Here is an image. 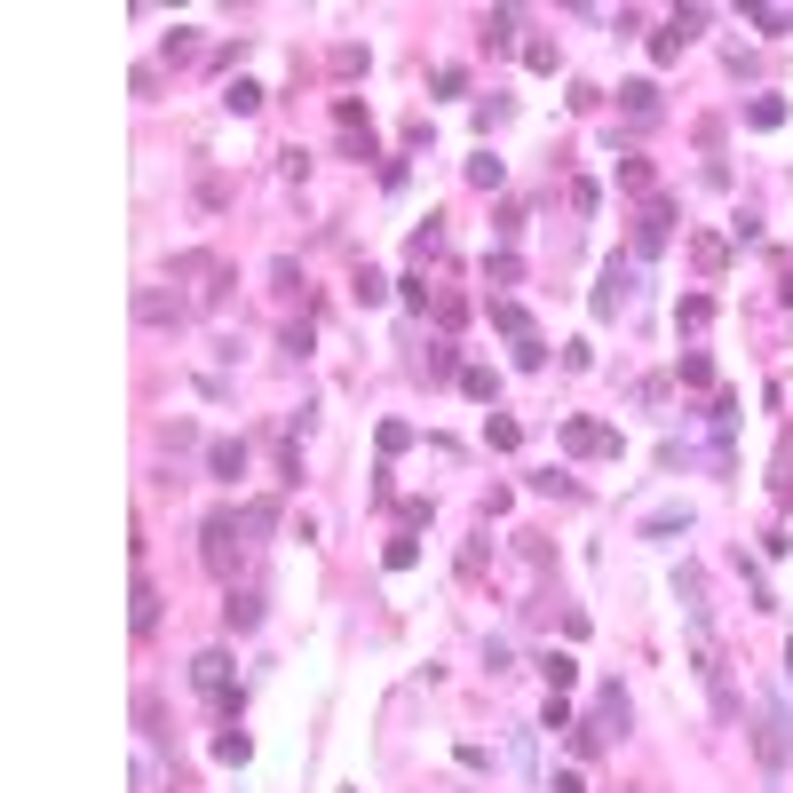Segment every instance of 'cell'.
I'll return each mask as SVG.
<instances>
[{
  "mask_svg": "<svg viewBox=\"0 0 793 793\" xmlns=\"http://www.w3.org/2000/svg\"><path fill=\"white\" fill-rule=\"evenodd\" d=\"M754 754H762V770H793V706L786 698L754 706Z\"/></svg>",
  "mask_w": 793,
  "mask_h": 793,
  "instance_id": "cell-1",
  "label": "cell"
},
{
  "mask_svg": "<svg viewBox=\"0 0 793 793\" xmlns=\"http://www.w3.org/2000/svg\"><path fill=\"white\" fill-rule=\"evenodd\" d=\"M191 682H199V698L223 714V722H238V690H230V651H199L191 659Z\"/></svg>",
  "mask_w": 793,
  "mask_h": 793,
  "instance_id": "cell-2",
  "label": "cell"
},
{
  "mask_svg": "<svg viewBox=\"0 0 793 793\" xmlns=\"http://www.w3.org/2000/svg\"><path fill=\"white\" fill-rule=\"evenodd\" d=\"M199 540H207V548H199V556H207V571H215V579H230V571H238V508H215V516L199 524Z\"/></svg>",
  "mask_w": 793,
  "mask_h": 793,
  "instance_id": "cell-3",
  "label": "cell"
},
{
  "mask_svg": "<svg viewBox=\"0 0 793 793\" xmlns=\"http://www.w3.org/2000/svg\"><path fill=\"white\" fill-rule=\"evenodd\" d=\"M627 310H635V262H611L595 286V318H627Z\"/></svg>",
  "mask_w": 793,
  "mask_h": 793,
  "instance_id": "cell-4",
  "label": "cell"
},
{
  "mask_svg": "<svg viewBox=\"0 0 793 793\" xmlns=\"http://www.w3.org/2000/svg\"><path fill=\"white\" fill-rule=\"evenodd\" d=\"M675 238V207L667 199H643V223H635V254H667Z\"/></svg>",
  "mask_w": 793,
  "mask_h": 793,
  "instance_id": "cell-5",
  "label": "cell"
},
{
  "mask_svg": "<svg viewBox=\"0 0 793 793\" xmlns=\"http://www.w3.org/2000/svg\"><path fill=\"white\" fill-rule=\"evenodd\" d=\"M564 453L603 460V453H619V429H603V421H564Z\"/></svg>",
  "mask_w": 793,
  "mask_h": 793,
  "instance_id": "cell-6",
  "label": "cell"
},
{
  "mask_svg": "<svg viewBox=\"0 0 793 793\" xmlns=\"http://www.w3.org/2000/svg\"><path fill=\"white\" fill-rule=\"evenodd\" d=\"M223 627H230V635H254V627H262V587H230Z\"/></svg>",
  "mask_w": 793,
  "mask_h": 793,
  "instance_id": "cell-7",
  "label": "cell"
},
{
  "mask_svg": "<svg viewBox=\"0 0 793 793\" xmlns=\"http://www.w3.org/2000/svg\"><path fill=\"white\" fill-rule=\"evenodd\" d=\"M595 722H603L611 738H627V722H635V706H627V690H619V682H603V690H595Z\"/></svg>",
  "mask_w": 793,
  "mask_h": 793,
  "instance_id": "cell-8",
  "label": "cell"
},
{
  "mask_svg": "<svg viewBox=\"0 0 793 793\" xmlns=\"http://www.w3.org/2000/svg\"><path fill=\"white\" fill-rule=\"evenodd\" d=\"M135 318H143V326H183L191 302H183V294H175V302H167V294H135Z\"/></svg>",
  "mask_w": 793,
  "mask_h": 793,
  "instance_id": "cell-9",
  "label": "cell"
},
{
  "mask_svg": "<svg viewBox=\"0 0 793 793\" xmlns=\"http://www.w3.org/2000/svg\"><path fill=\"white\" fill-rule=\"evenodd\" d=\"M207 476L238 484V476H246V445H238V437H215V445H207Z\"/></svg>",
  "mask_w": 793,
  "mask_h": 793,
  "instance_id": "cell-10",
  "label": "cell"
},
{
  "mask_svg": "<svg viewBox=\"0 0 793 793\" xmlns=\"http://www.w3.org/2000/svg\"><path fill=\"white\" fill-rule=\"evenodd\" d=\"M127 627H135V635H151V627H159V587H151V579H135V603H127Z\"/></svg>",
  "mask_w": 793,
  "mask_h": 793,
  "instance_id": "cell-11",
  "label": "cell"
},
{
  "mask_svg": "<svg viewBox=\"0 0 793 793\" xmlns=\"http://www.w3.org/2000/svg\"><path fill=\"white\" fill-rule=\"evenodd\" d=\"M619 104H627V119H659V88H651V80H627Z\"/></svg>",
  "mask_w": 793,
  "mask_h": 793,
  "instance_id": "cell-12",
  "label": "cell"
},
{
  "mask_svg": "<svg viewBox=\"0 0 793 793\" xmlns=\"http://www.w3.org/2000/svg\"><path fill=\"white\" fill-rule=\"evenodd\" d=\"M460 389H468L476 405H492V397H500V373H492V365H460Z\"/></svg>",
  "mask_w": 793,
  "mask_h": 793,
  "instance_id": "cell-13",
  "label": "cell"
},
{
  "mask_svg": "<svg viewBox=\"0 0 793 793\" xmlns=\"http://www.w3.org/2000/svg\"><path fill=\"white\" fill-rule=\"evenodd\" d=\"M405 254H413V270H421V262H437V254H445V230H437V215H429V223L413 230V246H405Z\"/></svg>",
  "mask_w": 793,
  "mask_h": 793,
  "instance_id": "cell-14",
  "label": "cell"
},
{
  "mask_svg": "<svg viewBox=\"0 0 793 793\" xmlns=\"http://www.w3.org/2000/svg\"><path fill=\"white\" fill-rule=\"evenodd\" d=\"M690 532V508H659V516H643V540H675Z\"/></svg>",
  "mask_w": 793,
  "mask_h": 793,
  "instance_id": "cell-15",
  "label": "cell"
},
{
  "mask_svg": "<svg viewBox=\"0 0 793 793\" xmlns=\"http://www.w3.org/2000/svg\"><path fill=\"white\" fill-rule=\"evenodd\" d=\"M516 24H524L516 8H492V16H484V48H508V40H516Z\"/></svg>",
  "mask_w": 793,
  "mask_h": 793,
  "instance_id": "cell-16",
  "label": "cell"
},
{
  "mask_svg": "<svg viewBox=\"0 0 793 793\" xmlns=\"http://www.w3.org/2000/svg\"><path fill=\"white\" fill-rule=\"evenodd\" d=\"M349 294H357V310H373V302H389V278H381V270H357Z\"/></svg>",
  "mask_w": 793,
  "mask_h": 793,
  "instance_id": "cell-17",
  "label": "cell"
},
{
  "mask_svg": "<svg viewBox=\"0 0 793 793\" xmlns=\"http://www.w3.org/2000/svg\"><path fill=\"white\" fill-rule=\"evenodd\" d=\"M484 445H492V453H516V445H524V429H516L508 413H492V421H484Z\"/></svg>",
  "mask_w": 793,
  "mask_h": 793,
  "instance_id": "cell-18",
  "label": "cell"
},
{
  "mask_svg": "<svg viewBox=\"0 0 793 793\" xmlns=\"http://www.w3.org/2000/svg\"><path fill=\"white\" fill-rule=\"evenodd\" d=\"M135 722H143V738H151V746H167V714H159V698H151V690L135 698Z\"/></svg>",
  "mask_w": 793,
  "mask_h": 793,
  "instance_id": "cell-19",
  "label": "cell"
},
{
  "mask_svg": "<svg viewBox=\"0 0 793 793\" xmlns=\"http://www.w3.org/2000/svg\"><path fill=\"white\" fill-rule=\"evenodd\" d=\"M540 675H548V690H571V682H579V659H571V651H548Z\"/></svg>",
  "mask_w": 793,
  "mask_h": 793,
  "instance_id": "cell-20",
  "label": "cell"
},
{
  "mask_svg": "<svg viewBox=\"0 0 793 793\" xmlns=\"http://www.w3.org/2000/svg\"><path fill=\"white\" fill-rule=\"evenodd\" d=\"M421 373H429V381H453V373H460L453 341H429V357H421Z\"/></svg>",
  "mask_w": 793,
  "mask_h": 793,
  "instance_id": "cell-21",
  "label": "cell"
},
{
  "mask_svg": "<svg viewBox=\"0 0 793 793\" xmlns=\"http://www.w3.org/2000/svg\"><path fill=\"white\" fill-rule=\"evenodd\" d=\"M492 326H500L508 341H532V318H524L516 302H492Z\"/></svg>",
  "mask_w": 793,
  "mask_h": 793,
  "instance_id": "cell-22",
  "label": "cell"
},
{
  "mask_svg": "<svg viewBox=\"0 0 793 793\" xmlns=\"http://www.w3.org/2000/svg\"><path fill=\"white\" fill-rule=\"evenodd\" d=\"M746 24H762V32H793V8H778V0H754V8H746Z\"/></svg>",
  "mask_w": 793,
  "mask_h": 793,
  "instance_id": "cell-23",
  "label": "cell"
},
{
  "mask_svg": "<svg viewBox=\"0 0 793 793\" xmlns=\"http://www.w3.org/2000/svg\"><path fill=\"white\" fill-rule=\"evenodd\" d=\"M223 112H238V119L262 112V88H254V80H230V88H223Z\"/></svg>",
  "mask_w": 793,
  "mask_h": 793,
  "instance_id": "cell-24",
  "label": "cell"
},
{
  "mask_svg": "<svg viewBox=\"0 0 793 793\" xmlns=\"http://www.w3.org/2000/svg\"><path fill=\"white\" fill-rule=\"evenodd\" d=\"M690 262H698V270H706V278H714V270H722V262H730V246H722V238H690Z\"/></svg>",
  "mask_w": 793,
  "mask_h": 793,
  "instance_id": "cell-25",
  "label": "cell"
},
{
  "mask_svg": "<svg viewBox=\"0 0 793 793\" xmlns=\"http://www.w3.org/2000/svg\"><path fill=\"white\" fill-rule=\"evenodd\" d=\"M238 524H246V532H278V500H246Z\"/></svg>",
  "mask_w": 793,
  "mask_h": 793,
  "instance_id": "cell-26",
  "label": "cell"
},
{
  "mask_svg": "<svg viewBox=\"0 0 793 793\" xmlns=\"http://www.w3.org/2000/svg\"><path fill=\"white\" fill-rule=\"evenodd\" d=\"M746 127H786V104H778V96H754V104H746Z\"/></svg>",
  "mask_w": 793,
  "mask_h": 793,
  "instance_id": "cell-27",
  "label": "cell"
},
{
  "mask_svg": "<svg viewBox=\"0 0 793 793\" xmlns=\"http://www.w3.org/2000/svg\"><path fill=\"white\" fill-rule=\"evenodd\" d=\"M468 183H476V191H500V159L476 151V159H468Z\"/></svg>",
  "mask_w": 793,
  "mask_h": 793,
  "instance_id": "cell-28",
  "label": "cell"
},
{
  "mask_svg": "<svg viewBox=\"0 0 793 793\" xmlns=\"http://www.w3.org/2000/svg\"><path fill=\"white\" fill-rule=\"evenodd\" d=\"M706 318H714V302H706V294H690V302H682V310H675V326H682V334H698Z\"/></svg>",
  "mask_w": 793,
  "mask_h": 793,
  "instance_id": "cell-29",
  "label": "cell"
},
{
  "mask_svg": "<svg viewBox=\"0 0 793 793\" xmlns=\"http://www.w3.org/2000/svg\"><path fill=\"white\" fill-rule=\"evenodd\" d=\"M532 492H556V500H571V492H579V484H571L564 468H532Z\"/></svg>",
  "mask_w": 793,
  "mask_h": 793,
  "instance_id": "cell-30",
  "label": "cell"
},
{
  "mask_svg": "<svg viewBox=\"0 0 793 793\" xmlns=\"http://www.w3.org/2000/svg\"><path fill=\"white\" fill-rule=\"evenodd\" d=\"M381 564H389V571H413V564H421V540H389V548H381Z\"/></svg>",
  "mask_w": 793,
  "mask_h": 793,
  "instance_id": "cell-31",
  "label": "cell"
},
{
  "mask_svg": "<svg viewBox=\"0 0 793 793\" xmlns=\"http://www.w3.org/2000/svg\"><path fill=\"white\" fill-rule=\"evenodd\" d=\"M682 381H690V389H706V381H714V357H706V349H690V357H682Z\"/></svg>",
  "mask_w": 793,
  "mask_h": 793,
  "instance_id": "cell-32",
  "label": "cell"
},
{
  "mask_svg": "<svg viewBox=\"0 0 793 793\" xmlns=\"http://www.w3.org/2000/svg\"><path fill=\"white\" fill-rule=\"evenodd\" d=\"M246 754H254V746H246V730H223V738H215V762H246Z\"/></svg>",
  "mask_w": 793,
  "mask_h": 793,
  "instance_id": "cell-33",
  "label": "cell"
},
{
  "mask_svg": "<svg viewBox=\"0 0 793 793\" xmlns=\"http://www.w3.org/2000/svg\"><path fill=\"white\" fill-rule=\"evenodd\" d=\"M270 286H278V294H302V270H294V262L278 254V262H270Z\"/></svg>",
  "mask_w": 793,
  "mask_h": 793,
  "instance_id": "cell-34",
  "label": "cell"
},
{
  "mask_svg": "<svg viewBox=\"0 0 793 793\" xmlns=\"http://www.w3.org/2000/svg\"><path fill=\"white\" fill-rule=\"evenodd\" d=\"M516 365H524V373H540V365H548V341H540V334L516 341Z\"/></svg>",
  "mask_w": 793,
  "mask_h": 793,
  "instance_id": "cell-35",
  "label": "cell"
},
{
  "mask_svg": "<svg viewBox=\"0 0 793 793\" xmlns=\"http://www.w3.org/2000/svg\"><path fill=\"white\" fill-rule=\"evenodd\" d=\"M405 445H413V429H405V421H381V453L397 460V453H405Z\"/></svg>",
  "mask_w": 793,
  "mask_h": 793,
  "instance_id": "cell-36",
  "label": "cell"
},
{
  "mask_svg": "<svg viewBox=\"0 0 793 793\" xmlns=\"http://www.w3.org/2000/svg\"><path fill=\"white\" fill-rule=\"evenodd\" d=\"M682 48H690V40H682V32H675V24H667V32H659V40H651V56H659V64H675V56H682Z\"/></svg>",
  "mask_w": 793,
  "mask_h": 793,
  "instance_id": "cell-37",
  "label": "cell"
},
{
  "mask_svg": "<svg viewBox=\"0 0 793 793\" xmlns=\"http://www.w3.org/2000/svg\"><path fill=\"white\" fill-rule=\"evenodd\" d=\"M556 793H587V786H579V778H571V770H556Z\"/></svg>",
  "mask_w": 793,
  "mask_h": 793,
  "instance_id": "cell-38",
  "label": "cell"
},
{
  "mask_svg": "<svg viewBox=\"0 0 793 793\" xmlns=\"http://www.w3.org/2000/svg\"><path fill=\"white\" fill-rule=\"evenodd\" d=\"M786 675H793V643H786Z\"/></svg>",
  "mask_w": 793,
  "mask_h": 793,
  "instance_id": "cell-39",
  "label": "cell"
}]
</instances>
